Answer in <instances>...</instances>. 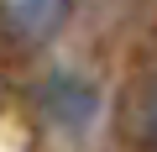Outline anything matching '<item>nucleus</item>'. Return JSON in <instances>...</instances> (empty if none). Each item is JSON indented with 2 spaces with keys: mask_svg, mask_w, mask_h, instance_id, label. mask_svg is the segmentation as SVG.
Instances as JSON below:
<instances>
[{
  "mask_svg": "<svg viewBox=\"0 0 157 152\" xmlns=\"http://www.w3.org/2000/svg\"><path fill=\"white\" fill-rule=\"evenodd\" d=\"M47 110L63 121V126H84L89 110H94V89L84 79H73V73H58V79L47 84Z\"/></svg>",
  "mask_w": 157,
  "mask_h": 152,
  "instance_id": "f257e3e1",
  "label": "nucleus"
},
{
  "mask_svg": "<svg viewBox=\"0 0 157 152\" xmlns=\"http://www.w3.org/2000/svg\"><path fill=\"white\" fill-rule=\"evenodd\" d=\"M11 16H16V32H21V37H42V32L58 26L63 0H26V6H16Z\"/></svg>",
  "mask_w": 157,
  "mask_h": 152,
  "instance_id": "7ed1b4c3",
  "label": "nucleus"
},
{
  "mask_svg": "<svg viewBox=\"0 0 157 152\" xmlns=\"http://www.w3.org/2000/svg\"><path fill=\"white\" fill-rule=\"evenodd\" d=\"M126 126L141 136V142H157V73H147L141 79V89H136V100L126 105Z\"/></svg>",
  "mask_w": 157,
  "mask_h": 152,
  "instance_id": "f03ea898",
  "label": "nucleus"
}]
</instances>
